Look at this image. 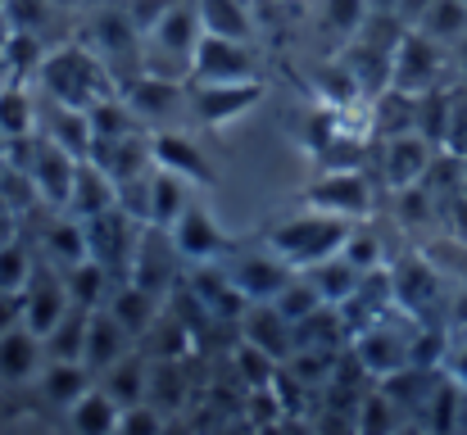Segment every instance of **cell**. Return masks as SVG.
<instances>
[{"instance_id":"19","label":"cell","mask_w":467,"mask_h":435,"mask_svg":"<svg viewBox=\"0 0 467 435\" xmlns=\"http://www.w3.org/2000/svg\"><path fill=\"white\" fill-rule=\"evenodd\" d=\"M241 340H250L254 349H264L268 358L286 363L296 354V336H291V322L273 308V304H250L241 313Z\"/></svg>"},{"instance_id":"20","label":"cell","mask_w":467,"mask_h":435,"mask_svg":"<svg viewBox=\"0 0 467 435\" xmlns=\"http://www.w3.org/2000/svg\"><path fill=\"white\" fill-rule=\"evenodd\" d=\"M368 132L377 141L418 132V96H409L400 87H386L377 100H368Z\"/></svg>"},{"instance_id":"16","label":"cell","mask_w":467,"mask_h":435,"mask_svg":"<svg viewBox=\"0 0 467 435\" xmlns=\"http://www.w3.org/2000/svg\"><path fill=\"white\" fill-rule=\"evenodd\" d=\"M46 368V345L27 326L0 331V386H27Z\"/></svg>"},{"instance_id":"4","label":"cell","mask_w":467,"mask_h":435,"mask_svg":"<svg viewBox=\"0 0 467 435\" xmlns=\"http://www.w3.org/2000/svg\"><path fill=\"white\" fill-rule=\"evenodd\" d=\"M445 68H450V46L409 27L404 41L395 46V59H390V87H400L409 96H427V91L445 87Z\"/></svg>"},{"instance_id":"21","label":"cell","mask_w":467,"mask_h":435,"mask_svg":"<svg viewBox=\"0 0 467 435\" xmlns=\"http://www.w3.org/2000/svg\"><path fill=\"white\" fill-rule=\"evenodd\" d=\"M119 204V186H114V177L109 172H100L91 159H82L78 163V177H73V195H68V218H78V223H87V218H96V213H105V209H114Z\"/></svg>"},{"instance_id":"44","label":"cell","mask_w":467,"mask_h":435,"mask_svg":"<svg viewBox=\"0 0 467 435\" xmlns=\"http://www.w3.org/2000/svg\"><path fill=\"white\" fill-rule=\"evenodd\" d=\"M32 273H36L32 254L23 245H5L0 241V290H27Z\"/></svg>"},{"instance_id":"23","label":"cell","mask_w":467,"mask_h":435,"mask_svg":"<svg viewBox=\"0 0 467 435\" xmlns=\"http://www.w3.org/2000/svg\"><path fill=\"white\" fill-rule=\"evenodd\" d=\"M390 282H395V308L400 313H409V317H427V308L441 299V282H436V273L427 268V264H404L400 273H390Z\"/></svg>"},{"instance_id":"49","label":"cell","mask_w":467,"mask_h":435,"mask_svg":"<svg viewBox=\"0 0 467 435\" xmlns=\"http://www.w3.org/2000/svg\"><path fill=\"white\" fill-rule=\"evenodd\" d=\"M454 59H459V68H463V73H467V36H463V41H459V46H454Z\"/></svg>"},{"instance_id":"30","label":"cell","mask_w":467,"mask_h":435,"mask_svg":"<svg viewBox=\"0 0 467 435\" xmlns=\"http://www.w3.org/2000/svg\"><path fill=\"white\" fill-rule=\"evenodd\" d=\"M186 204H191V181H182V177L155 168V177H150V218H146V227L168 232V227L186 213Z\"/></svg>"},{"instance_id":"46","label":"cell","mask_w":467,"mask_h":435,"mask_svg":"<svg viewBox=\"0 0 467 435\" xmlns=\"http://www.w3.org/2000/svg\"><path fill=\"white\" fill-rule=\"evenodd\" d=\"M441 363H445L441 372H445L454 386H463V390H467V336H459V340L445 349V358H441Z\"/></svg>"},{"instance_id":"10","label":"cell","mask_w":467,"mask_h":435,"mask_svg":"<svg viewBox=\"0 0 467 435\" xmlns=\"http://www.w3.org/2000/svg\"><path fill=\"white\" fill-rule=\"evenodd\" d=\"M264 100V82H191V114L204 128H232Z\"/></svg>"},{"instance_id":"32","label":"cell","mask_w":467,"mask_h":435,"mask_svg":"<svg viewBox=\"0 0 467 435\" xmlns=\"http://www.w3.org/2000/svg\"><path fill=\"white\" fill-rule=\"evenodd\" d=\"M418 32H427L431 41H441V46H459L467 36V0H431L422 14H418V23H413Z\"/></svg>"},{"instance_id":"2","label":"cell","mask_w":467,"mask_h":435,"mask_svg":"<svg viewBox=\"0 0 467 435\" xmlns=\"http://www.w3.org/2000/svg\"><path fill=\"white\" fill-rule=\"evenodd\" d=\"M349 227H354L349 218H336V213H322V209H309V204H305L300 213H291V218H282L277 227H268L264 245H268L273 254H282L296 273H305L313 264L340 254Z\"/></svg>"},{"instance_id":"26","label":"cell","mask_w":467,"mask_h":435,"mask_svg":"<svg viewBox=\"0 0 467 435\" xmlns=\"http://www.w3.org/2000/svg\"><path fill=\"white\" fill-rule=\"evenodd\" d=\"M87 322H91V308H68L46 336V363H82V349H87Z\"/></svg>"},{"instance_id":"47","label":"cell","mask_w":467,"mask_h":435,"mask_svg":"<svg viewBox=\"0 0 467 435\" xmlns=\"http://www.w3.org/2000/svg\"><path fill=\"white\" fill-rule=\"evenodd\" d=\"M23 326V290H0V331Z\"/></svg>"},{"instance_id":"28","label":"cell","mask_w":467,"mask_h":435,"mask_svg":"<svg viewBox=\"0 0 467 435\" xmlns=\"http://www.w3.org/2000/svg\"><path fill=\"white\" fill-rule=\"evenodd\" d=\"M119 418H123L119 399L105 395L100 386H91V390L68 409V427H73L78 435H114L119 431Z\"/></svg>"},{"instance_id":"7","label":"cell","mask_w":467,"mask_h":435,"mask_svg":"<svg viewBox=\"0 0 467 435\" xmlns=\"http://www.w3.org/2000/svg\"><path fill=\"white\" fill-rule=\"evenodd\" d=\"M223 273L232 277V286L241 290L250 304H273L282 290L296 282V268L282 254H273L268 245L264 250H236L232 245V254L223 259Z\"/></svg>"},{"instance_id":"3","label":"cell","mask_w":467,"mask_h":435,"mask_svg":"<svg viewBox=\"0 0 467 435\" xmlns=\"http://www.w3.org/2000/svg\"><path fill=\"white\" fill-rule=\"evenodd\" d=\"M418 336H422L418 317H409V313L390 308L386 317H377L372 326H363V331L349 340V349H354V363H358L372 381H386V377H395V372L413 368Z\"/></svg>"},{"instance_id":"29","label":"cell","mask_w":467,"mask_h":435,"mask_svg":"<svg viewBox=\"0 0 467 435\" xmlns=\"http://www.w3.org/2000/svg\"><path fill=\"white\" fill-rule=\"evenodd\" d=\"M36 381H41V395H46L55 409H73V404L96 386V377L87 372V363H46Z\"/></svg>"},{"instance_id":"45","label":"cell","mask_w":467,"mask_h":435,"mask_svg":"<svg viewBox=\"0 0 467 435\" xmlns=\"http://www.w3.org/2000/svg\"><path fill=\"white\" fill-rule=\"evenodd\" d=\"M163 422H168V413H159L155 404L146 399V404H132V409H123V418H119V431H114V435H163Z\"/></svg>"},{"instance_id":"38","label":"cell","mask_w":467,"mask_h":435,"mask_svg":"<svg viewBox=\"0 0 467 435\" xmlns=\"http://www.w3.org/2000/svg\"><path fill=\"white\" fill-rule=\"evenodd\" d=\"M282 368H286L305 390H313V386H327V381L336 377V368H340V349H296Z\"/></svg>"},{"instance_id":"40","label":"cell","mask_w":467,"mask_h":435,"mask_svg":"<svg viewBox=\"0 0 467 435\" xmlns=\"http://www.w3.org/2000/svg\"><path fill=\"white\" fill-rule=\"evenodd\" d=\"M368 18V0H317V23L322 32H336L345 41H354V32Z\"/></svg>"},{"instance_id":"8","label":"cell","mask_w":467,"mask_h":435,"mask_svg":"<svg viewBox=\"0 0 467 435\" xmlns=\"http://www.w3.org/2000/svg\"><path fill=\"white\" fill-rule=\"evenodd\" d=\"M82 232H87V254H91L96 264H105L109 273L128 277L132 254H137V241H141V223H137V218H128V213L114 204V209H105V213L87 218V223H82Z\"/></svg>"},{"instance_id":"43","label":"cell","mask_w":467,"mask_h":435,"mask_svg":"<svg viewBox=\"0 0 467 435\" xmlns=\"http://www.w3.org/2000/svg\"><path fill=\"white\" fill-rule=\"evenodd\" d=\"M277 358H268L264 349H254L250 340H241V349H236V372L245 377V386L250 390H264V386H273V377H277Z\"/></svg>"},{"instance_id":"50","label":"cell","mask_w":467,"mask_h":435,"mask_svg":"<svg viewBox=\"0 0 467 435\" xmlns=\"http://www.w3.org/2000/svg\"><path fill=\"white\" fill-rule=\"evenodd\" d=\"M400 435H427V431H422L418 422H404V431H400Z\"/></svg>"},{"instance_id":"31","label":"cell","mask_w":467,"mask_h":435,"mask_svg":"<svg viewBox=\"0 0 467 435\" xmlns=\"http://www.w3.org/2000/svg\"><path fill=\"white\" fill-rule=\"evenodd\" d=\"M195 9L209 36H236V41L254 36V14L245 9V0H195Z\"/></svg>"},{"instance_id":"39","label":"cell","mask_w":467,"mask_h":435,"mask_svg":"<svg viewBox=\"0 0 467 435\" xmlns=\"http://www.w3.org/2000/svg\"><path fill=\"white\" fill-rule=\"evenodd\" d=\"M64 9L55 0H5V18L14 23V32H32V36H46L50 23L59 18Z\"/></svg>"},{"instance_id":"9","label":"cell","mask_w":467,"mask_h":435,"mask_svg":"<svg viewBox=\"0 0 467 435\" xmlns=\"http://www.w3.org/2000/svg\"><path fill=\"white\" fill-rule=\"evenodd\" d=\"M119 91H123V100L137 109V119L150 132L172 128V119L191 109V82H172V78H155V73H137Z\"/></svg>"},{"instance_id":"13","label":"cell","mask_w":467,"mask_h":435,"mask_svg":"<svg viewBox=\"0 0 467 435\" xmlns=\"http://www.w3.org/2000/svg\"><path fill=\"white\" fill-rule=\"evenodd\" d=\"M27 177H32V186H36V195L46 200V204H55V209H68V195H73V177H78V163L82 159H73L68 150H59L55 141H36L32 137V150H27Z\"/></svg>"},{"instance_id":"37","label":"cell","mask_w":467,"mask_h":435,"mask_svg":"<svg viewBox=\"0 0 467 435\" xmlns=\"http://www.w3.org/2000/svg\"><path fill=\"white\" fill-rule=\"evenodd\" d=\"M46 254L68 273V268H78L82 259H91L87 254V232H82V223L78 218H59V223H50V232H46Z\"/></svg>"},{"instance_id":"33","label":"cell","mask_w":467,"mask_h":435,"mask_svg":"<svg viewBox=\"0 0 467 435\" xmlns=\"http://www.w3.org/2000/svg\"><path fill=\"white\" fill-rule=\"evenodd\" d=\"M64 286H68V299L78 304V308H105L109 304V295H114V273L105 268V264H96V259H82L78 268H68L64 273Z\"/></svg>"},{"instance_id":"18","label":"cell","mask_w":467,"mask_h":435,"mask_svg":"<svg viewBox=\"0 0 467 435\" xmlns=\"http://www.w3.org/2000/svg\"><path fill=\"white\" fill-rule=\"evenodd\" d=\"M68 308H73L68 286H64L55 273H32V282L23 290V326H27V331L46 336Z\"/></svg>"},{"instance_id":"42","label":"cell","mask_w":467,"mask_h":435,"mask_svg":"<svg viewBox=\"0 0 467 435\" xmlns=\"http://www.w3.org/2000/svg\"><path fill=\"white\" fill-rule=\"evenodd\" d=\"M273 308H277V313H282V317L296 326L300 317H309L313 308H322V295H317V290L305 282V273H296V282H291V286L273 299Z\"/></svg>"},{"instance_id":"17","label":"cell","mask_w":467,"mask_h":435,"mask_svg":"<svg viewBox=\"0 0 467 435\" xmlns=\"http://www.w3.org/2000/svg\"><path fill=\"white\" fill-rule=\"evenodd\" d=\"M150 145H155V168L172 172V177H182V181H191V186H209L213 168H209L204 150L191 141L186 132L163 128V132H155V137H150Z\"/></svg>"},{"instance_id":"35","label":"cell","mask_w":467,"mask_h":435,"mask_svg":"<svg viewBox=\"0 0 467 435\" xmlns=\"http://www.w3.org/2000/svg\"><path fill=\"white\" fill-rule=\"evenodd\" d=\"M404 413H400V404L377 386V390H368L363 399H358V409H354V435H400L404 431Z\"/></svg>"},{"instance_id":"41","label":"cell","mask_w":467,"mask_h":435,"mask_svg":"<svg viewBox=\"0 0 467 435\" xmlns=\"http://www.w3.org/2000/svg\"><path fill=\"white\" fill-rule=\"evenodd\" d=\"M340 254L358 268V273H381L386 268V250H381V236L377 232H368V227H349V236H345V245H340Z\"/></svg>"},{"instance_id":"14","label":"cell","mask_w":467,"mask_h":435,"mask_svg":"<svg viewBox=\"0 0 467 435\" xmlns=\"http://www.w3.org/2000/svg\"><path fill=\"white\" fill-rule=\"evenodd\" d=\"M431 141L427 137H418V132H409V137H390V141H381V181L390 186V191H413V186H422V177L431 172Z\"/></svg>"},{"instance_id":"22","label":"cell","mask_w":467,"mask_h":435,"mask_svg":"<svg viewBox=\"0 0 467 435\" xmlns=\"http://www.w3.org/2000/svg\"><path fill=\"white\" fill-rule=\"evenodd\" d=\"M36 128H41V137L46 141H55L59 150H68L73 159H91V119H87V109H64V105H50L46 100V114L36 119Z\"/></svg>"},{"instance_id":"48","label":"cell","mask_w":467,"mask_h":435,"mask_svg":"<svg viewBox=\"0 0 467 435\" xmlns=\"http://www.w3.org/2000/svg\"><path fill=\"white\" fill-rule=\"evenodd\" d=\"M55 5H59V9L68 14V9H100L105 0H55Z\"/></svg>"},{"instance_id":"12","label":"cell","mask_w":467,"mask_h":435,"mask_svg":"<svg viewBox=\"0 0 467 435\" xmlns=\"http://www.w3.org/2000/svg\"><path fill=\"white\" fill-rule=\"evenodd\" d=\"M168 236H172V245H177V254H182L186 268L223 264V259L232 254V241L223 236V227H218V223L209 218V209H200V204H186V213L168 227Z\"/></svg>"},{"instance_id":"34","label":"cell","mask_w":467,"mask_h":435,"mask_svg":"<svg viewBox=\"0 0 467 435\" xmlns=\"http://www.w3.org/2000/svg\"><path fill=\"white\" fill-rule=\"evenodd\" d=\"M87 119H91V137H96V141H119V137H132V132L146 128V123L137 119V109L123 100V91H114V96H105L100 105H91Z\"/></svg>"},{"instance_id":"5","label":"cell","mask_w":467,"mask_h":435,"mask_svg":"<svg viewBox=\"0 0 467 435\" xmlns=\"http://www.w3.org/2000/svg\"><path fill=\"white\" fill-rule=\"evenodd\" d=\"M259 73H264V59H259L254 41L204 32L191 55V82H259Z\"/></svg>"},{"instance_id":"11","label":"cell","mask_w":467,"mask_h":435,"mask_svg":"<svg viewBox=\"0 0 467 435\" xmlns=\"http://www.w3.org/2000/svg\"><path fill=\"white\" fill-rule=\"evenodd\" d=\"M182 268H186V264H182L172 236L159 232V227H141V241H137V254H132L128 282L159 299V295H168V290L177 286V273H182Z\"/></svg>"},{"instance_id":"24","label":"cell","mask_w":467,"mask_h":435,"mask_svg":"<svg viewBox=\"0 0 467 435\" xmlns=\"http://www.w3.org/2000/svg\"><path fill=\"white\" fill-rule=\"evenodd\" d=\"M105 395L119 399V409H132V404H146V390H150V358H141L137 349L128 358H119L100 381H96Z\"/></svg>"},{"instance_id":"1","label":"cell","mask_w":467,"mask_h":435,"mask_svg":"<svg viewBox=\"0 0 467 435\" xmlns=\"http://www.w3.org/2000/svg\"><path fill=\"white\" fill-rule=\"evenodd\" d=\"M41 87V96L50 105H64V109H91L100 105L105 96L119 91V78L114 68L96 55L91 41H59L41 55V68L32 78Z\"/></svg>"},{"instance_id":"36","label":"cell","mask_w":467,"mask_h":435,"mask_svg":"<svg viewBox=\"0 0 467 435\" xmlns=\"http://www.w3.org/2000/svg\"><path fill=\"white\" fill-rule=\"evenodd\" d=\"M105 308H109V313L128 326V336H132V340H137V336H146V331L159 322V299H155V295H146V290H137L132 282L114 290Z\"/></svg>"},{"instance_id":"27","label":"cell","mask_w":467,"mask_h":435,"mask_svg":"<svg viewBox=\"0 0 467 435\" xmlns=\"http://www.w3.org/2000/svg\"><path fill=\"white\" fill-rule=\"evenodd\" d=\"M36 119H41V109H36L32 91L23 82H5L0 87V141L36 137Z\"/></svg>"},{"instance_id":"6","label":"cell","mask_w":467,"mask_h":435,"mask_svg":"<svg viewBox=\"0 0 467 435\" xmlns=\"http://www.w3.org/2000/svg\"><path fill=\"white\" fill-rule=\"evenodd\" d=\"M305 204L336 213V218H349V223H363L372 213V181L363 168H322L305 186Z\"/></svg>"},{"instance_id":"25","label":"cell","mask_w":467,"mask_h":435,"mask_svg":"<svg viewBox=\"0 0 467 435\" xmlns=\"http://www.w3.org/2000/svg\"><path fill=\"white\" fill-rule=\"evenodd\" d=\"M363 277H368V273H358L345 254H331V259H322V264L305 268V282H309V286L322 295V304H331V308H340V304L358 290Z\"/></svg>"},{"instance_id":"15","label":"cell","mask_w":467,"mask_h":435,"mask_svg":"<svg viewBox=\"0 0 467 435\" xmlns=\"http://www.w3.org/2000/svg\"><path fill=\"white\" fill-rule=\"evenodd\" d=\"M132 354V336H128V326L109 313V308H91V322H87V349H82V363H87V372L100 381L119 358H128Z\"/></svg>"}]
</instances>
